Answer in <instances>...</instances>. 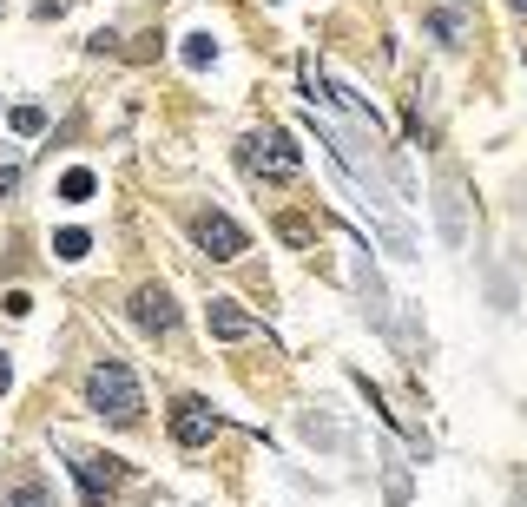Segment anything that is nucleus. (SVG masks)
I'll return each instance as SVG.
<instances>
[{
	"label": "nucleus",
	"instance_id": "1",
	"mask_svg": "<svg viewBox=\"0 0 527 507\" xmlns=\"http://www.w3.org/2000/svg\"><path fill=\"white\" fill-rule=\"evenodd\" d=\"M86 409L106 415V422H139V409H145L139 376H132L119 356H99V363L86 369Z\"/></svg>",
	"mask_w": 527,
	"mask_h": 507
},
{
	"label": "nucleus",
	"instance_id": "2",
	"mask_svg": "<svg viewBox=\"0 0 527 507\" xmlns=\"http://www.w3.org/2000/svg\"><path fill=\"white\" fill-rule=\"evenodd\" d=\"M244 172L271 178V185H290V178L304 172V152L290 145V132L264 126V132H251V139H244Z\"/></svg>",
	"mask_w": 527,
	"mask_h": 507
},
{
	"label": "nucleus",
	"instance_id": "3",
	"mask_svg": "<svg viewBox=\"0 0 527 507\" xmlns=\"http://www.w3.org/2000/svg\"><path fill=\"white\" fill-rule=\"evenodd\" d=\"M192 238H198V251H205V257H218V264L244 257V244H251V238L238 231V224L224 218V211H198V218H192Z\"/></svg>",
	"mask_w": 527,
	"mask_h": 507
},
{
	"label": "nucleus",
	"instance_id": "4",
	"mask_svg": "<svg viewBox=\"0 0 527 507\" xmlns=\"http://www.w3.org/2000/svg\"><path fill=\"white\" fill-rule=\"evenodd\" d=\"M66 455H73V475H80V488H86V507H106V494L119 488L112 455H86V448H66Z\"/></svg>",
	"mask_w": 527,
	"mask_h": 507
},
{
	"label": "nucleus",
	"instance_id": "5",
	"mask_svg": "<svg viewBox=\"0 0 527 507\" xmlns=\"http://www.w3.org/2000/svg\"><path fill=\"white\" fill-rule=\"evenodd\" d=\"M132 317H139V330L172 336V330H178V303H172V290H165V284H145L139 297H132Z\"/></svg>",
	"mask_w": 527,
	"mask_h": 507
},
{
	"label": "nucleus",
	"instance_id": "6",
	"mask_svg": "<svg viewBox=\"0 0 527 507\" xmlns=\"http://www.w3.org/2000/svg\"><path fill=\"white\" fill-rule=\"evenodd\" d=\"M172 435L185 448H205L211 435H218V415H211L205 402H178V409H172Z\"/></svg>",
	"mask_w": 527,
	"mask_h": 507
},
{
	"label": "nucleus",
	"instance_id": "7",
	"mask_svg": "<svg viewBox=\"0 0 527 507\" xmlns=\"http://www.w3.org/2000/svg\"><path fill=\"white\" fill-rule=\"evenodd\" d=\"M205 323H211V336H224V343H238V336H251V330H257V323H251V310H238L231 297H211Z\"/></svg>",
	"mask_w": 527,
	"mask_h": 507
},
{
	"label": "nucleus",
	"instance_id": "8",
	"mask_svg": "<svg viewBox=\"0 0 527 507\" xmlns=\"http://www.w3.org/2000/svg\"><path fill=\"white\" fill-rule=\"evenodd\" d=\"M0 507H53V494H47V481H33V475H20L14 488H7V501Z\"/></svg>",
	"mask_w": 527,
	"mask_h": 507
},
{
	"label": "nucleus",
	"instance_id": "9",
	"mask_svg": "<svg viewBox=\"0 0 527 507\" xmlns=\"http://www.w3.org/2000/svg\"><path fill=\"white\" fill-rule=\"evenodd\" d=\"M429 27L442 33V47H462V40H468V20H462V14H448V7H435Z\"/></svg>",
	"mask_w": 527,
	"mask_h": 507
},
{
	"label": "nucleus",
	"instance_id": "10",
	"mask_svg": "<svg viewBox=\"0 0 527 507\" xmlns=\"http://www.w3.org/2000/svg\"><path fill=\"white\" fill-rule=\"evenodd\" d=\"M60 198H66V205H86V198H93V172H86V165H73V172L60 178Z\"/></svg>",
	"mask_w": 527,
	"mask_h": 507
},
{
	"label": "nucleus",
	"instance_id": "11",
	"mask_svg": "<svg viewBox=\"0 0 527 507\" xmlns=\"http://www.w3.org/2000/svg\"><path fill=\"white\" fill-rule=\"evenodd\" d=\"M53 251H60L66 264H73V257H86V251H93V238H86V231H60V238H53Z\"/></svg>",
	"mask_w": 527,
	"mask_h": 507
},
{
	"label": "nucleus",
	"instance_id": "12",
	"mask_svg": "<svg viewBox=\"0 0 527 507\" xmlns=\"http://www.w3.org/2000/svg\"><path fill=\"white\" fill-rule=\"evenodd\" d=\"M14 126H20V132H40V126H47V112H40V106H20Z\"/></svg>",
	"mask_w": 527,
	"mask_h": 507
},
{
	"label": "nucleus",
	"instance_id": "13",
	"mask_svg": "<svg viewBox=\"0 0 527 507\" xmlns=\"http://www.w3.org/2000/svg\"><path fill=\"white\" fill-rule=\"evenodd\" d=\"M7 376H14V369H7V349H0V389H7Z\"/></svg>",
	"mask_w": 527,
	"mask_h": 507
},
{
	"label": "nucleus",
	"instance_id": "14",
	"mask_svg": "<svg viewBox=\"0 0 527 507\" xmlns=\"http://www.w3.org/2000/svg\"><path fill=\"white\" fill-rule=\"evenodd\" d=\"M514 7H521V14H527V0H514Z\"/></svg>",
	"mask_w": 527,
	"mask_h": 507
}]
</instances>
